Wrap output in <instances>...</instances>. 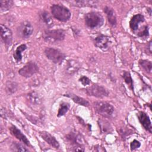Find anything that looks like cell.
I'll list each match as a JSON object with an SVG mask.
<instances>
[{
	"label": "cell",
	"instance_id": "1",
	"mask_svg": "<svg viewBox=\"0 0 152 152\" xmlns=\"http://www.w3.org/2000/svg\"><path fill=\"white\" fill-rule=\"evenodd\" d=\"M50 8L53 16L59 21L66 22L69 20L71 13L65 6L59 4H53Z\"/></svg>",
	"mask_w": 152,
	"mask_h": 152
},
{
	"label": "cell",
	"instance_id": "2",
	"mask_svg": "<svg viewBox=\"0 0 152 152\" xmlns=\"http://www.w3.org/2000/svg\"><path fill=\"white\" fill-rule=\"evenodd\" d=\"M65 36V33L62 29L46 30L43 33V38L45 41L50 43L61 42L64 39Z\"/></svg>",
	"mask_w": 152,
	"mask_h": 152
},
{
	"label": "cell",
	"instance_id": "3",
	"mask_svg": "<svg viewBox=\"0 0 152 152\" xmlns=\"http://www.w3.org/2000/svg\"><path fill=\"white\" fill-rule=\"evenodd\" d=\"M103 17L99 12H90L85 15L86 24L90 28L99 27L103 25Z\"/></svg>",
	"mask_w": 152,
	"mask_h": 152
},
{
	"label": "cell",
	"instance_id": "4",
	"mask_svg": "<svg viewBox=\"0 0 152 152\" xmlns=\"http://www.w3.org/2000/svg\"><path fill=\"white\" fill-rule=\"evenodd\" d=\"M94 107L96 112L104 118H110L114 113L113 106L106 102H96L94 103Z\"/></svg>",
	"mask_w": 152,
	"mask_h": 152
},
{
	"label": "cell",
	"instance_id": "5",
	"mask_svg": "<svg viewBox=\"0 0 152 152\" xmlns=\"http://www.w3.org/2000/svg\"><path fill=\"white\" fill-rule=\"evenodd\" d=\"M45 54L47 58L55 64H61L65 58V55L58 49L51 48H47L45 50Z\"/></svg>",
	"mask_w": 152,
	"mask_h": 152
},
{
	"label": "cell",
	"instance_id": "6",
	"mask_svg": "<svg viewBox=\"0 0 152 152\" xmlns=\"http://www.w3.org/2000/svg\"><path fill=\"white\" fill-rule=\"evenodd\" d=\"M86 91L88 95L99 98L107 97L109 94L106 88L97 84H93L90 87H87L86 89Z\"/></svg>",
	"mask_w": 152,
	"mask_h": 152
},
{
	"label": "cell",
	"instance_id": "7",
	"mask_svg": "<svg viewBox=\"0 0 152 152\" xmlns=\"http://www.w3.org/2000/svg\"><path fill=\"white\" fill-rule=\"evenodd\" d=\"M38 71L37 65L33 62H29L18 71V73L23 77L29 78L37 73Z\"/></svg>",
	"mask_w": 152,
	"mask_h": 152
},
{
	"label": "cell",
	"instance_id": "8",
	"mask_svg": "<svg viewBox=\"0 0 152 152\" xmlns=\"http://www.w3.org/2000/svg\"><path fill=\"white\" fill-rule=\"evenodd\" d=\"M33 31V27L29 21H25L21 23L17 28V33L19 36L23 39H27L30 37Z\"/></svg>",
	"mask_w": 152,
	"mask_h": 152
},
{
	"label": "cell",
	"instance_id": "9",
	"mask_svg": "<svg viewBox=\"0 0 152 152\" xmlns=\"http://www.w3.org/2000/svg\"><path fill=\"white\" fill-rule=\"evenodd\" d=\"M94 42L96 46L103 50H107L109 48L111 43L110 37L103 34L97 36L94 39Z\"/></svg>",
	"mask_w": 152,
	"mask_h": 152
},
{
	"label": "cell",
	"instance_id": "10",
	"mask_svg": "<svg viewBox=\"0 0 152 152\" xmlns=\"http://www.w3.org/2000/svg\"><path fill=\"white\" fill-rule=\"evenodd\" d=\"M1 36L5 45H11L12 40V31L8 27L3 24H1Z\"/></svg>",
	"mask_w": 152,
	"mask_h": 152
},
{
	"label": "cell",
	"instance_id": "11",
	"mask_svg": "<svg viewBox=\"0 0 152 152\" xmlns=\"http://www.w3.org/2000/svg\"><path fill=\"white\" fill-rule=\"evenodd\" d=\"M137 116H138V118L140 122L142 125V126L145 128V129L148 131L149 132L151 133L152 126H151V123L148 115L146 113L141 111L138 112V113L137 114Z\"/></svg>",
	"mask_w": 152,
	"mask_h": 152
},
{
	"label": "cell",
	"instance_id": "12",
	"mask_svg": "<svg viewBox=\"0 0 152 152\" xmlns=\"http://www.w3.org/2000/svg\"><path fill=\"white\" fill-rule=\"evenodd\" d=\"M39 135L43 140H44L52 147L55 148H58L59 147V144L58 141L50 133L46 131H40L39 132Z\"/></svg>",
	"mask_w": 152,
	"mask_h": 152
},
{
	"label": "cell",
	"instance_id": "13",
	"mask_svg": "<svg viewBox=\"0 0 152 152\" xmlns=\"http://www.w3.org/2000/svg\"><path fill=\"white\" fill-rule=\"evenodd\" d=\"M10 132L11 133V134L14 136L16 138H17L18 140H19L20 141L23 142L24 144H25L26 145L30 146V144L29 141L28 140V139L27 138V137L23 134V132L18 129L14 125H12L10 128Z\"/></svg>",
	"mask_w": 152,
	"mask_h": 152
},
{
	"label": "cell",
	"instance_id": "14",
	"mask_svg": "<svg viewBox=\"0 0 152 152\" xmlns=\"http://www.w3.org/2000/svg\"><path fill=\"white\" fill-rule=\"evenodd\" d=\"M144 21V17L141 14H137L134 15L130 21H129V26L131 30L133 31H135L138 30L140 23Z\"/></svg>",
	"mask_w": 152,
	"mask_h": 152
},
{
	"label": "cell",
	"instance_id": "15",
	"mask_svg": "<svg viewBox=\"0 0 152 152\" xmlns=\"http://www.w3.org/2000/svg\"><path fill=\"white\" fill-rule=\"evenodd\" d=\"M72 5L78 7H96L98 1H88V0H76L68 1Z\"/></svg>",
	"mask_w": 152,
	"mask_h": 152
},
{
	"label": "cell",
	"instance_id": "16",
	"mask_svg": "<svg viewBox=\"0 0 152 152\" xmlns=\"http://www.w3.org/2000/svg\"><path fill=\"white\" fill-rule=\"evenodd\" d=\"M104 12L106 13L109 24L112 26H115L116 24V17L115 11L112 8L109 7H106L104 8Z\"/></svg>",
	"mask_w": 152,
	"mask_h": 152
},
{
	"label": "cell",
	"instance_id": "17",
	"mask_svg": "<svg viewBox=\"0 0 152 152\" xmlns=\"http://www.w3.org/2000/svg\"><path fill=\"white\" fill-rule=\"evenodd\" d=\"M80 68L79 64L74 60H69L65 66L66 72L69 74H72L77 72Z\"/></svg>",
	"mask_w": 152,
	"mask_h": 152
},
{
	"label": "cell",
	"instance_id": "18",
	"mask_svg": "<svg viewBox=\"0 0 152 152\" xmlns=\"http://www.w3.org/2000/svg\"><path fill=\"white\" fill-rule=\"evenodd\" d=\"M27 99L33 105H39L42 103L40 96L35 91H32L28 93L27 95Z\"/></svg>",
	"mask_w": 152,
	"mask_h": 152
},
{
	"label": "cell",
	"instance_id": "19",
	"mask_svg": "<svg viewBox=\"0 0 152 152\" xmlns=\"http://www.w3.org/2000/svg\"><path fill=\"white\" fill-rule=\"evenodd\" d=\"M66 138L71 142L78 145L83 144V138L80 134H76L75 132L69 133L66 135Z\"/></svg>",
	"mask_w": 152,
	"mask_h": 152
},
{
	"label": "cell",
	"instance_id": "20",
	"mask_svg": "<svg viewBox=\"0 0 152 152\" xmlns=\"http://www.w3.org/2000/svg\"><path fill=\"white\" fill-rule=\"evenodd\" d=\"M27 49V46L25 44H22L18 46L14 52L13 56L15 60L17 62L20 61L22 59V52Z\"/></svg>",
	"mask_w": 152,
	"mask_h": 152
},
{
	"label": "cell",
	"instance_id": "21",
	"mask_svg": "<svg viewBox=\"0 0 152 152\" xmlns=\"http://www.w3.org/2000/svg\"><path fill=\"white\" fill-rule=\"evenodd\" d=\"M98 123H99L100 130L103 133L109 134L111 132V131H112V128L110 123H109L106 121L99 120Z\"/></svg>",
	"mask_w": 152,
	"mask_h": 152
},
{
	"label": "cell",
	"instance_id": "22",
	"mask_svg": "<svg viewBox=\"0 0 152 152\" xmlns=\"http://www.w3.org/2000/svg\"><path fill=\"white\" fill-rule=\"evenodd\" d=\"M67 96L72 99V100L76 103L79 104L80 105H82L84 106H88L89 105V103L84 99L79 97L77 95L70 94H67Z\"/></svg>",
	"mask_w": 152,
	"mask_h": 152
},
{
	"label": "cell",
	"instance_id": "23",
	"mask_svg": "<svg viewBox=\"0 0 152 152\" xmlns=\"http://www.w3.org/2000/svg\"><path fill=\"white\" fill-rule=\"evenodd\" d=\"M40 18L48 27H52L53 25L50 15L47 12H43L40 14Z\"/></svg>",
	"mask_w": 152,
	"mask_h": 152
},
{
	"label": "cell",
	"instance_id": "24",
	"mask_svg": "<svg viewBox=\"0 0 152 152\" xmlns=\"http://www.w3.org/2000/svg\"><path fill=\"white\" fill-rule=\"evenodd\" d=\"M13 5V1L10 0H1L0 1V10L1 12L9 10Z\"/></svg>",
	"mask_w": 152,
	"mask_h": 152
},
{
	"label": "cell",
	"instance_id": "25",
	"mask_svg": "<svg viewBox=\"0 0 152 152\" xmlns=\"http://www.w3.org/2000/svg\"><path fill=\"white\" fill-rule=\"evenodd\" d=\"M122 77L124 78V80H125V82L126 83V84L128 86V87H129V88L133 91L134 90V86H133V81H132V79L131 78V74L129 72L125 71L122 75Z\"/></svg>",
	"mask_w": 152,
	"mask_h": 152
},
{
	"label": "cell",
	"instance_id": "26",
	"mask_svg": "<svg viewBox=\"0 0 152 152\" xmlns=\"http://www.w3.org/2000/svg\"><path fill=\"white\" fill-rule=\"evenodd\" d=\"M69 109V104L66 102H62L59 106L58 112V116L60 117L65 115V113L68 111Z\"/></svg>",
	"mask_w": 152,
	"mask_h": 152
},
{
	"label": "cell",
	"instance_id": "27",
	"mask_svg": "<svg viewBox=\"0 0 152 152\" xmlns=\"http://www.w3.org/2000/svg\"><path fill=\"white\" fill-rule=\"evenodd\" d=\"M140 65L143 68L146 72L148 73L151 72V67H152V64L151 62L148 60H140Z\"/></svg>",
	"mask_w": 152,
	"mask_h": 152
},
{
	"label": "cell",
	"instance_id": "28",
	"mask_svg": "<svg viewBox=\"0 0 152 152\" xmlns=\"http://www.w3.org/2000/svg\"><path fill=\"white\" fill-rule=\"evenodd\" d=\"M17 85L15 82L9 81L6 84L5 90H6V92L8 94H11L14 93L17 90Z\"/></svg>",
	"mask_w": 152,
	"mask_h": 152
},
{
	"label": "cell",
	"instance_id": "29",
	"mask_svg": "<svg viewBox=\"0 0 152 152\" xmlns=\"http://www.w3.org/2000/svg\"><path fill=\"white\" fill-rule=\"evenodd\" d=\"M11 148L13 151H28V150L27 149L21 144L17 142H14L11 145Z\"/></svg>",
	"mask_w": 152,
	"mask_h": 152
},
{
	"label": "cell",
	"instance_id": "30",
	"mask_svg": "<svg viewBox=\"0 0 152 152\" xmlns=\"http://www.w3.org/2000/svg\"><path fill=\"white\" fill-rule=\"evenodd\" d=\"M137 35L140 37H148L149 35V31H148V26H145L143 30L140 31L138 33Z\"/></svg>",
	"mask_w": 152,
	"mask_h": 152
},
{
	"label": "cell",
	"instance_id": "31",
	"mask_svg": "<svg viewBox=\"0 0 152 152\" xmlns=\"http://www.w3.org/2000/svg\"><path fill=\"white\" fill-rule=\"evenodd\" d=\"M140 146H141L140 142L136 140H133V141L131 142V144H130V147H131V150H135V149L139 148Z\"/></svg>",
	"mask_w": 152,
	"mask_h": 152
},
{
	"label": "cell",
	"instance_id": "32",
	"mask_svg": "<svg viewBox=\"0 0 152 152\" xmlns=\"http://www.w3.org/2000/svg\"><path fill=\"white\" fill-rule=\"evenodd\" d=\"M79 81L81 83V84L86 86H87V85H89L90 83V80L87 78V77L86 76H82L80 79H79Z\"/></svg>",
	"mask_w": 152,
	"mask_h": 152
},
{
	"label": "cell",
	"instance_id": "33",
	"mask_svg": "<svg viewBox=\"0 0 152 152\" xmlns=\"http://www.w3.org/2000/svg\"><path fill=\"white\" fill-rule=\"evenodd\" d=\"M151 41H150V42H149V51H150V52H151Z\"/></svg>",
	"mask_w": 152,
	"mask_h": 152
}]
</instances>
